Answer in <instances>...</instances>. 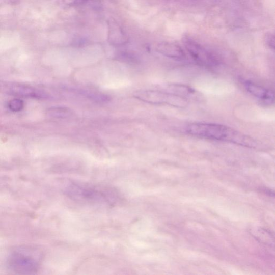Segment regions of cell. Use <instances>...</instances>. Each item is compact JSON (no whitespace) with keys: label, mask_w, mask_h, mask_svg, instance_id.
<instances>
[{"label":"cell","mask_w":275,"mask_h":275,"mask_svg":"<svg viewBox=\"0 0 275 275\" xmlns=\"http://www.w3.org/2000/svg\"><path fill=\"white\" fill-rule=\"evenodd\" d=\"M48 114L54 117L64 119V118L70 117L72 114V112L67 107H57L49 110Z\"/></svg>","instance_id":"8fae6325"},{"label":"cell","mask_w":275,"mask_h":275,"mask_svg":"<svg viewBox=\"0 0 275 275\" xmlns=\"http://www.w3.org/2000/svg\"><path fill=\"white\" fill-rule=\"evenodd\" d=\"M137 99L152 104H167L177 107H185L189 104L187 99L168 92L159 91H139L135 93Z\"/></svg>","instance_id":"277c9868"},{"label":"cell","mask_w":275,"mask_h":275,"mask_svg":"<svg viewBox=\"0 0 275 275\" xmlns=\"http://www.w3.org/2000/svg\"><path fill=\"white\" fill-rule=\"evenodd\" d=\"M243 85L245 90L258 99L267 103L273 102L274 93L272 91L250 81H244Z\"/></svg>","instance_id":"8992f818"},{"label":"cell","mask_w":275,"mask_h":275,"mask_svg":"<svg viewBox=\"0 0 275 275\" xmlns=\"http://www.w3.org/2000/svg\"><path fill=\"white\" fill-rule=\"evenodd\" d=\"M156 50L162 55L174 60H182L185 58V53L182 49L174 43H161L157 46Z\"/></svg>","instance_id":"ba28073f"},{"label":"cell","mask_w":275,"mask_h":275,"mask_svg":"<svg viewBox=\"0 0 275 275\" xmlns=\"http://www.w3.org/2000/svg\"><path fill=\"white\" fill-rule=\"evenodd\" d=\"M76 92L87 97L88 99H90L96 102L106 103L111 100V98L109 96L101 92L85 90H77Z\"/></svg>","instance_id":"30bf717a"},{"label":"cell","mask_w":275,"mask_h":275,"mask_svg":"<svg viewBox=\"0 0 275 275\" xmlns=\"http://www.w3.org/2000/svg\"><path fill=\"white\" fill-rule=\"evenodd\" d=\"M83 1L84 0H63V2L67 5H75Z\"/></svg>","instance_id":"5bb4252c"},{"label":"cell","mask_w":275,"mask_h":275,"mask_svg":"<svg viewBox=\"0 0 275 275\" xmlns=\"http://www.w3.org/2000/svg\"><path fill=\"white\" fill-rule=\"evenodd\" d=\"M65 190L68 196L76 201L97 203L113 202L116 199L115 193L111 190L87 185L72 183Z\"/></svg>","instance_id":"3957f363"},{"label":"cell","mask_w":275,"mask_h":275,"mask_svg":"<svg viewBox=\"0 0 275 275\" xmlns=\"http://www.w3.org/2000/svg\"><path fill=\"white\" fill-rule=\"evenodd\" d=\"M266 43L267 45L271 48L274 49V36L272 34H269L267 36Z\"/></svg>","instance_id":"4fadbf2b"},{"label":"cell","mask_w":275,"mask_h":275,"mask_svg":"<svg viewBox=\"0 0 275 275\" xmlns=\"http://www.w3.org/2000/svg\"><path fill=\"white\" fill-rule=\"evenodd\" d=\"M184 45L193 60L201 66L213 68L219 65L217 57L206 50L202 45L191 40L185 42Z\"/></svg>","instance_id":"5b68a950"},{"label":"cell","mask_w":275,"mask_h":275,"mask_svg":"<svg viewBox=\"0 0 275 275\" xmlns=\"http://www.w3.org/2000/svg\"><path fill=\"white\" fill-rule=\"evenodd\" d=\"M108 23V42L114 46L123 45L128 42V39L121 27L113 19Z\"/></svg>","instance_id":"52a82bcc"},{"label":"cell","mask_w":275,"mask_h":275,"mask_svg":"<svg viewBox=\"0 0 275 275\" xmlns=\"http://www.w3.org/2000/svg\"><path fill=\"white\" fill-rule=\"evenodd\" d=\"M22 101L18 99H15L9 103V106L10 109L14 112H18L22 109L23 107Z\"/></svg>","instance_id":"7c38bea8"},{"label":"cell","mask_w":275,"mask_h":275,"mask_svg":"<svg viewBox=\"0 0 275 275\" xmlns=\"http://www.w3.org/2000/svg\"><path fill=\"white\" fill-rule=\"evenodd\" d=\"M39 253L30 249H19L9 255L7 265L9 270L17 274L36 273L40 265Z\"/></svg>","instance_id":"7a4b0ae2"},{"label":"cell","mask_w":275,"mask_h":275,"mask_svg":"<svg viewBox=\"0 0 275 275\" xmlns=\"http://www.w3.org/2000/svg\"><path fill=\"white\" fill-rule=\"evenodd\" d=\"M186 132L203 139L230 142L249 148H255L258 144L252 137L218 124L192 123L186 126Z\"/></svg>","instance_id":"6da1fadb"},{"label":"cell","mask_w":275,"mask_h":275,"mask_svg":"<svg viewBox=\"0 0 275 275\" xmlns=\"http://www.w3.org/2000/svg\"><path fill=\"white\" fill-rule=\"evenodd\" d=\"M168 91L167 92L185 98V99H187V97H191L196 93L192 88L180 84L171 85L168 87Z\"/></svg>","instance_id":"9c48e42d"}]
</instances>
